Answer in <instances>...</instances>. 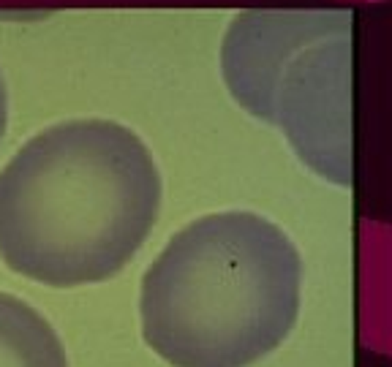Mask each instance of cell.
<instances>
[{"label":"cell","mask_w":392,"mask_h":367,"mask_svg":"<svg viewBox=\"0 0 392 367\" xmlns=\"http://www.w3.org/2000/svg\"><path fill=\"white\" fill-rule=\"evenodd\" d=\"M303 259L289 234L256 212L191 221L142 277L144 343L172 367H251L300 313Z\"/></svg>","instance_id":"obj_2"},{"label":"cell","mask_w":392,"mask_h":367,"mask_svg":"<svg viewBox=\"0 0 392 367\" xmlns=\"http://www.w3.org/2000/svg\"><path fill=\"white\" fill-rule=\"evenodd\" d=\"M161 172L129 126L55 123L0 169V259L49 288L115 277L153 231Z\"/></svg>","instance_id":"obj_1"},{"label":"cell","mask_w":392,"mask_h":367,"mask_svg":"<svg viewBox=\"0 0 392 367\" xmlns=\"http://www.w3.org/2000/svg\"><path fill=\"white\" fill-rule=\"evenodd\" d=\"M272 126L321 180L351 185V44L305 46L283 68L272 95Z\"/></svg>","instance_id":"obj_3"},{"label":"cell","mask_w":392,"mask_h":367,"mask_svg":"<svg viewBox=\"0 0 392 367\" xmlns=\"http://www.w3.org/2000/svg\"><path fill=\"white\" fill-rule=\"evenodd\" d=\"M6 126H8V92H6V82L0 74V139L6 134Z\"/></svg>","instance_id":"obj_6"},{"label":"cell","mask_w":392,"mask_h":367,"mask_svg":"<svg viewBox=\"0 0 392 367\" xmlns=\"http://www.w3.org/2000/svg\"><path fill=\"white\" fill-rule=\"evenodd\" d=\"M0 367H68L52 324L6 291H0Z\"/></svg>","instance_id":"obj_5"},{"label":"cell","mask_w":392,"mask_h":367,"mask_svg":"<svg viewBox=\"0 0 392 367\" xmlns=\"http://www.w3.org/2000/svg\"><path fill=\"white\" fill-rule=\"evenodd\" d=\"M351 14L335 8L240 11L221 41V77L240 109L272 126V95L289 60L305 46L346 39Z\"/></svg>","instance_id":"obj_4"}]
</instances>
